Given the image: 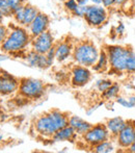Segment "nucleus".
<instances>
[{"label":"nucleus","mask_w":135,"mask_h":153,"mask_svg":"<svg viewBox=\"0 0 135 153\" xmlns=\"http://www.w3.org/2000/svg\"><path fill=\"white\" fill-rule=\"evenodd\" d=\"M69 125V114L59 109H51L34 120L32 126L35 133L41 137L52 139L59 130Z\"/></svg>","instance_id":"nucleus-1"},{"label":"nucleus","mask_w":135,"mask_h":153,"mask_svg":"<svg viewBox=\"0 0 135 153\" xmlns=\"http://www.w3.org/2000/svg\"><path fill=\"white\" fill-rule=\"evenodd\" d=\"M31 39L28 29L26 27L15 25L12 27L6 36L5 40L0 45V50L2 53L6 54H18L20 52H24L31 44Z\"/></svg>","instance_id":"nucleus-2"},{"label":"nucleus","mask_w":135,"mask_h":153,"mask_svg":"<svg viewBox=\"0 0 135 153\" xmlns=\"http://www.w3.org/2000/svg\"><path fill=\"white\" fill-rule=\"evenodd\" d=\"M104 49L108 55L109 66H110L109 72L114 74L126 73L129 59L134 53L133 49L121 45H108Z\"/></svg>","instance_id":"nucleus-3"},{"label":"nucleus","mask_w":135,"mask_h":153,"mask_svg":"<svg viewBox=\"0 0 135 153\" xmlns=\"http://www.w3.org/2000/svg\"><path fill=\"white\" fill-rule=\"evenodd\" d=\"M100 50L91 41L83 40L74 44L72 59L76 65L91 68L97 62Z\"/></svg>","instance_id":"nucleus-4"},{"label":"nucleus","mask_w":135,"mask_h":153,"mask_svg":"<svg viewBox=\"0 0 135 153\" xmlns=\"http://www.w3.org/2000/svg\"><path fill=\"white\" fill-rule=\"evenodd\" d=\"M46 92V83L43 80L31 77L20 79L18 93L26 100H38L44 96Z\"/></svg>","instance_id":"nucleus-5"},{"label":"nucleus","mask_w":135,"mask_h":153,"mask_svg":"<svg viewBox=\"0 0 135 153\" xmlns=\"http://www.w3.org/2000/svg\"><path fill=\"white\" fill-rule=\"evenodd\" d=\"M81 137H82V141L84 142L85 145L91 148V149L93 147H95L96 145H98V144L106 141V140L112 139L110 137L108 129L105 126V124H102V123L93 125L91 127V129Z\"/></svg>","instance_id":"nucleus-6"},{"label":"nucleus","mask_w":135,"mask_h":153,"mask_svg":"<svg viewBox=\"0 0 135 153\" xmlns=\"http://www.w3.org/2000/svg\"><path fill=\"white\" fill-rule=\"evenodd\" d=\"M84 19L91 27H101L108 20V10L102 4H89Z\"/></svg>","instance_id":"nucleus-7"},{"label":"nucleus","mask_w":135,"mask_h":153,"mask_svg":"<svg viewBox=\"0 0 135 153\" xmlns=\"http://www.w3.org/2000/svg\"><path fill=\"white\" fill-rule=\"evenodd\" d=\"M38 13H40V10L36 6L26 2L21 7L15 10L14 14H13V18L18 25L27 28L34 20V18L38 16Z\"/></svg>","instance_id":"nucleus-8"},{"label":"nucleus","mask_w":135,"mask_h":153,"mask_svg":"<svg viewBox=\"0 0 135 153\" xmlns=\"http://www.w3.org/2000/svg\"><path fill=\"white\" fill-rule=\"evenodd\" d=\"M55 45V40L52 32L47 30L43 33L38 34L36 36H33L31 39L30 47L33 51L41 54H46L51 48Z\"/></svg>","instance_id":"nucleus-9"},{"label":"nucleus","mask_w":135,"mask_h":153,"mask_svg":"<svg viewBox=\"0 0 135 153\" xmlns=\"http://www.w3.org/2000/svg\"><path fill=\"white\" fill-rule=\"evenodd\" d=\"M114 141L119 148L127 150L135 142V121H127L126 126L117 135Z\"/></svg>","instance_id":"nucleus-10"},{"label":"nucleus","mask_w":135,"mask_h":153,"mask_svg":"<svg viewBox=\"0 0 135 153\" xmlns=\"http://www.w3.org/2000/svg\"><path fill=\"white\" fill-rule=\"evenodd\" d=\"M20 79L5 71H0V95L10 96L19 90Z\"/></svg>","instance_id":"nucleus-11"},{"label":"nucleus","mask_w":135,"mask_h":153,"mask_svg":"<svg viewBox=\"0 0 135 153\" xmlns=\"http://www.w3.org/2000/svg\"><path fill=\"white\" fill-rule=\"evenodd\" d=\"M91 79V71L89 68L83 66L73 67L71 71V85L74 88H82L86 85Z\"/></svg>","instance_id":"nucleus-12"},{"label":"nucleus","mask_w":135,"mask_h":153,"mask_svg":"<svg viewBox=\"0 0 135 153\" xmlns=\"http://www.w3.org/2000/svg\"><path fill=\"white\" fill-rule=\"evenodd\" d=\"M49 26H50V18L47 14L40 12L38 16L34 18V20L31 22V24L27 27L30 36H36L38 34L43 33V32L49 30Z\"/></svg>","instance_id":"nucleus-13"},{"label":"nucleus","mask_w":135,"mask_h":153,"mask_svg":"<svg viewBox=\"0 0 135 153\" xmlns=\"http://www.w3.org/2000/svg\"><path fill=\"white\" fill-rule=\"evenodd\" d=\"M55 61L63 62L72 57L74 43L70 39H65L59 42H55Z\"/></svg>","instance_id":"nucleus-14"},{"label":"nucleus","mask_w":135,"mask_h":153,"mask_svg":"<svg viewBox=\"0 0 135 153\" xmlns=\"http://www.w3.org/2000/svg\"><path fill=\"white\" fill-rule=\"evenodd\" d=\"M25 61L27 64L32 68H38V69H47L49 67H51L50 62L47 59L46 54H41L35 51H33L32 49H30L29 51H27L25 54Z\"/></svg>","instance_id":"nucleus-15"},{"label":"nucleus","mask_w":135,"mask_h":153,"mask_svg":"<svg viewBox=\"0 0 135 153\" xmlns=\"http://www.w3.org/2000/svg\"><path fill=\"white\" fill-rule=\"evenodd\" d=\"M69 125L76 131L78 137H82L83 134H85L93 126V124H91L89 122L85 121L82 118L75 115L69 116Z\"/></svg>","instance_id":"nucleus-16"},{"label":"nucleus","mask_w":135,"mask_h":153,"mask_svg":"<svg viewBox=\"0 0 135 153\" xmlns=\"http://www.w3.org/2000/svg\"><path fill=\"white\" fill-rule=\"evenodd\" d=\"M104 124L106 126V128L108 129L109 133H110V137L114 140L117 137V135L122 131V129L126 126L127 121L125 119H123L122 117H114V118H110V119H107Z\"/></svg>","instance_id":"nucleus-17"},{"label":"nucleus","mask_w":135,"mask_h":153,"mask_svg":"<svg viewBox=\"0 0 135 153\" xmlns=\"http://www.w3.org/2000/svg\"><path fill=\"white\" fill-rule=\"evenodd\" d=\"M78 137V134L76 131L70 126L67 125L63 128L59 129L56 133L52 137V140L54 142H75L76 139Z\"/></svg>","instance_id":"nucleus-18"},{"label":"nucleus","mask_w":135,"mask_h":153,"mask_svg":"<svg viewBox=\"0 0 135 153\" xmlns=\"http://www.w3.org/2000/svg\"><path fill=\"white\" fill-rule=\"evenodd\" d=\"M91 69L97 73H104V72L109 71V69H110L109 59H108V55H107V52L105 49L100 50L99 57H98L97 62H95V65L91 67Z\"/></svg>","instance_id":"nucleus-19"},{"label":"nucleus","mask_w":135,"mask_h":153,"mask_svg":"<svg viewBox=\"0 0 135 153\" xmlns=\"http://www.w3.org/2000/svg\"><path fill=\"white\" fill-rule=\"evenodd\" d=\"M91 151L96 153H112L115 151V141L109 139L91 148Z\"/></svg>","instance_id":"nucleus-20"},{"label":"nucleus","mask_w":135,"mask_h":153,"mask_svg":"<svg viewBox=\"0 0 135 153\" xmlns=\"http://www.w3.org/2000/svg\"><path fill=\"white\" fill-rule=\"evenodd\" d=\"M121 91H122L121 85L117 82H113L110 88H108L106 91L102 93V98L104 100H108V101L112 100V99L117 98L119 95H121Z\"/></svg>","instance_id":"nucleus-21"},{"label":"nucleus","mask_w":135,"mask_h":153,"mask_svg":"<svg viewBox=\"0 0 135 153\" xmlns=\"http://www.w3.org/2000/svg\"><path fill=\"white\" fill-rule=\"evenodd\" d=\"M112 83H113V81L111 80V79L102 78V79H99V80H97V82H96V88H97L98 91H99L102 94V93L106 91L108 88H110Z\"/></svg>","instance_id":"nucleus-22"},{"label":"nucleus","mask_w":135,"mask_h":153,"mask_svg":"<svg viewBox=\"0 0 135 153\" xmlns=\"http://www.w3.org/2000/svg\"><path fill=\"white\" fill-rule=\"evenodd\" d=\"M0 14H1L4 18L13 17V10H10V5H8L6 0H0Z\"/></svg>","instance_id":"nucleus-23"},{"label":"nucleus","mask_w":135,"mask_h":153,"mask_svg":"<svg viewBox=\"0 0 135 153\" xmlns=\"http://www.w3.org/2000/svg\"><path fill=\"white\" fill-rule=\"evenodd\" d=\"M115 102L119 105H121L122 107H125V108H133V105L130 102L128 96H122V95H119V96L115 98Z\"/></svg>","instance_id":"nucleus-24"},{"label":"nucleus","mask_w":135,"mask_h":153,"mask_svg":"<svg viewBox=\"0 0 135 153\" xmlns=\"http://www.w3.org/2000/svg\"><path fill=\"white\" fill-rule=\"evenodd\" d=\"M6 1H7L8 5H10V10H13V14H14L15 10H17L23 4L26 3V0H6Z\"/></svg>","instance_id":"nucleus-25"},{"label":"nucleus","mask_w":135,"mask_h":153,"mask_svg":"<svg viewBox=\"0 0 135 153\" xmlns=\"http://www.w3.org/2000/svg\"><path fill=\"white\" fill-rule=\"evenodd\" d=\"M126 73L130 75H135V52L130 56L129 62H128V65H127Z\"/></svg>","instance_id":"nucleus-26"},{"label":"nucleus","mask_w":135,"mask_h":153,"mask_svg":"<svg viewBox=\"0 0 135 153\" xmlns=\"http://www.w3.org/2000/svg\"><path fill=\"white\" fill-rule=\"evenodd\" d=\"M89 5H78L77 8L72 13V15L74 17H78V18H84L85 13L87 10V6Z\"/></svg>","instance_id":"nucleus-27"},{"label":"nucleus","mask_w":135,"mask_h":153,"mask_svg":"<svg viewBox=\"0 0 135 153\" xmlns=\"http://www.w3.org/2000/svg\"><path fill=\"white\" fill-rule=\"evenodd\" d=\"M63 6H65V8L68 10L69 13L72 14V13L77 8L78 3H77L76 0H65V2H63Z\"/></svg>","instance_id":"nucleus-28"},{"label":"nucleus","mask_w":135,"mask_h":153,"mask_svg":"<svg viewBox=\"0 0 135 153\" xmlns=\"http://www.w3.org/2000/svg\"><path fill=\"white\" fill-rule=\"evenodd\" d=\"M113 32H114L117 36H123L124 34H125V32H126L125 24H124L123 22L117 23V25L114 27V29H113Z\"/></svg>","instance_id":"nucleus-29"},{"label":"nucleus","mask_w":135,"mask_h":153,"mask_svg":"<svg viewBox=\"0 0 135 153\" xmlns=\"http://www.w3.org/2000/svg\"><path fill=\"white\" fill-rule=\"evenodd\" d=\"M8 28L5 26V25H3L2 23H0V45L3 43V41L5 40L6 36H7L8 33Z\"/></svg>","instance_id":"nucleus-30"},{"label":"nucleus","mask_w":135,"mask_h":153,"mask_svg":"<svg viewBox=\"0 0 135 153\" xmlns=\"http://www.w3.org/2000/svg\"><path fill=\"white\" fill-rule=\"evenodd\" d=\"M46 56H47L48 62H50V65L52 66L53 62H54V61H55V47L54 46H53L52 48H51L50 50L46 53Z\"/></svg>","instance_id":"nucleus-31"},{"label":"nucleus","mask_w":135,"mask_h":153,"mask_svg":"<svg viewBox=\"0 0 135 153\" xmlns=\"http://www.w3.org/2000/svg\"><path fill=\"white\" fill-rule=\"evenodd\" d=\"M115 2H117V0H102V5L108 10V8L115 6Z\"/></svg>","instance_id":"nucleus-32"},{"label":"nucleus","mask_w":135,"mask_h":153,"mask_svg":"<svg viewBox=\"0 0 135 153\" xmlns=\"http://www.w3.org/2000/svg\"><path fill=\"white\" fill-rule=\"evenodd\" d=\"M129 1H131V0H117V2H115V5H117V6H124L125 4H127Z\"/></svg>","instance_id":"nucleus-33"},{"label":"nucleus","mask_w":135,"mask_h":153,"mask_svg":"<svg viewBox=\"0 0 135 153\" xmlns=\"http://www.w3.org/2000/svg\"><path fill=\"white\" fill-rule=\"evenodd\" d=\"M78 5H89V0H76Z\"/></svg>","instance_id":"nucleus-34"},{"label":"nucleus","mask_w":135,"mask_h":153,"mask_svg":"<svg viewBox=\"0 0 135 153\" xmlns=\"http://www.w3.org/2000/svg\"><path fill=\"white\" fill-rule=\"evenodd\" d=\"M126 151H128V152H131V153H135V142L133 144H132L131 146H130L129 148H128Z\"/></svg>","instance_id":"nucleus-35"},{"label":"nucleus","mask_w":135,"mask_h":153,"mask_svg":"<svg viewBox=\"0 0 135 153\" xmlns=\"http://www.w3.org/2000/svg\"><path fill=\"white\" fill-rule=\"evenodd\" d=\"M89 4H102V0H89Z\"/></svg>","instance_id":"nucleus-36"},{"label":"nucleus","mask_w":135,"mask_h":153,"mask_svg":"<svg viewBox=\"0 0 135 153\" xmlns=\"http://www.w3.org/2000/svg\"><path fill=\"white\" fill-rule=\"evenodd\" d=\"M7 59V55H6V53H4V54H0V62L1 61H4V59Z\"/></svg>","instance_id":"nucleus-37"},{"label":"nucleus","mask_w":135,"mask_h":153,"mask_svg":"<svg viewBox=\"0 0 135 153\" xmlns=\"http://www.w3.org/2000/svg\"><path fill=\"white\" fill-rule=\"evenodd\" d=\"M3 18H4V17L2 16L1 14H0V23H2V22H3Z\"/></svg>","instance_id":"nucleus-38"},{"label":"nucleus","mask_w":135,"mask_h":153,"mask_svg":"<svg viewBox=\"0 0 135 153\" xmlns=\"http://www.w3.org/2000/svg\"><path fill=\"white\" fill-rule=\"evenodd\" d=\"M133 94H134V95H135V87H134V88H133Z\"/></svg>","instance_id":"nucleus-39"},{"label":"nucleus","mask_w":135,"mask_h":153,"mask_svg":"<svg viewBox=\"0 0 135 153\" xmlns=\"http://www.w3.org/2000/svg\"><path fill=\"white\" fill-rule=\"evenodd\" d=\"M1 140H2V135L0 134V141H1Z\"/></svg>","instance_id":"nucleus-40"}]
</instances>
